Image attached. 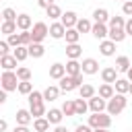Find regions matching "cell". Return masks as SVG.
<instances>
[{
	"label": "cell",
	"instance_id": "18",
	"mask_svg": "<svg viewBox=\"0 0 132 132\" xmlns=\"http://www.w3.org/2000/svg\"><path fill=\"white\" fill-rule=\"evenodd\" d=\"M14 118H16V124H21V126H27V124L33 120V116H31V109H19Z\"/></svg>",
	"mask_w": 132,
	"mask_h": 132
},
{
	"label": "cell",
	"instance_id": "4",
	"mask_svg": "<svg viewBox=\"0 0 132 132\" xmlns=\"http://www.w3.org/2000/svg\"><path fill=\"white\" fill-rule=\"evenodd\" d=\"M89 126L93 130L95 128H109L111 126V116L109 113H103V111L93 113V116H89Z\"/></svg>",
	"mask_w": 132,
	"mask_h": 132
},
{
	"label": "cell",
	"instance_id": "3",
	"mask_svg": "<svg viewBox=\"0 0 132 132\" xmlns=\"http://www.w3.org/2000/svg\"><path fill=\"white\" fill-rule=\"evenodd\" d=\"M82 87V74H78V76H70V74H66V76H62L60 78V89L62 91H74V89H80Z\"/></svg>",
	"mask_w": 132,
	"mask_h": 132
},
{
	"label": "cell",
	"instance_id": "45",
	"mask_svg": "<svg viewBox=\"0 0 132 132\" xmlns=\"http://www.w3.org/2000/svg\"><path fill=\"white\" fill-rule=\"evenodd\" d=\"M74 132H93V128H91L89 124H87V126H85V124H80V126H76V130H74Z\"/></svg>",
	"mask_w": 132,
	"mask_h": 132
},
{
	"label": "cell",
	"instance_id": "2",
	"mask_svg": "<svg viewBox=\"0 0 132 132\" xmlns=\"http://www.w3.org/2000/svg\"><path fill=\"white\" fill-rule=\"evenodd\" d=\"M0 82H2V89H4V91H16L21 80H19L16 72H12V70H4L2 76H0Z\"/></svg>",
	"mask_w": 132,
	"mask_h": 132
},
{
	"label": "cell",
	"instance_id": "11",
	"mask_svg": "<svg viewBox=\"0 0 132 132\" xmlns=\"http://www.w3.org/2000/svg\"><path fill=\"white\" fill-rule=\"evenodd\" d=\"M91 33H93V37H97V39H105V37L109 35V29L105 27V23H95L93 29H91Z\"/></svg>",
	"mask_w": 132,
	"mask_h": 132
},
{
	"label": "cell",
	"instance_id": "27",
	"mask_svg": "<svg viewBox=\"0 0 132 132\" xmlns=\"http://www.w3.org/2000/svg\"><path fill=\"white\" fill-rule=\"evenodd\" d=\"M99 95H101L103 99H111V97L116 95V89H113L109 82H103V85L99 87Z\"/></svg>",
	"mask_w": 132,
	"mask_h": 132
},
{
	"label": "cell",
	"instance_id": "12",
	"mask_svg": "<svg viewBox=\"0 0 132 132\" xmlns=\"http://www.w3.org/2000/svg\"><path fill=\"white\" fill-rule=\"evenodd\" d=\"M126 35H128V33H126L124 27H109V39H111V41L120 43V41H124Z\"/></svg>",
	"mask_w": 132,
	"mask_h": 132
},
{
	"label": "cell",
	"instance_id": "8",
	"mask_svg": "<svg viewBox=\"0 0 132 132\" xmlns=\"http://www.w3.org/2000/svg\"><path fill=\"white\" fill-rule=\"evenodd\" d=\"M80 66H82V74H97L99 72V62L95 58H85Z\"/></svg>",
	"mask_w": 132,
	"mask_h": 132
},
{
	"label": "cell",
	"instance_id": "54",
	"mask_svg": "<svg viewBox=\"0 0 132 132\" xmlns=\"http://www.w3.org/2000/svg\"><path fill=\"white\" fill-rule=\"evenodd\" d=\"M128 93H132V82H130V91H128Z\"/></svg>",
	"mask_w": 132,
	"mask_h": 132
},
{
	"label": "cell",
	"instance_id": "14",
	"mask_svg": "<svg viewBox=\"0 0 132 132\" xmlns=\"http://www.w3.org/2000/svg\"><path fill=\"white\" fill-rule=\"evenodd\" d=\"M50 35H52L54 39H62V37L66 35V27H64L62 23H52V25H50Z\"/></svg>",
	"mask_w": 132,
	"mask_h": 132
},
{
	"label": "cell",
	"instance_id": "26",
	"mask_svg": "<svg viewBox=\"0 0 132 132\" xmlns=\"http://www.w3.org/2000/svg\"><path fill=\"white\" fill-rule=\"evenodd\" d=\"M33 128H35V132H47L50 130V120L47 118H35Z\"/></svg>",
	"mask_w": 132,
	"mask_h": 132
},
{
	"label": "cell",
	"instance_id": "42",
	"mask_svg": "<svg viewBox=\"0 0 132 132\" xmlns=\"http://www.w3.org/2000/svg\"><path fill=\"white\" fill-rule=\"evenodd\" d=\"M6 41L10 43V47L21 45V33H12V35H8V39H6Z\"/></svg>",
	"mask_w": 132,
	"mask_h": 132
},
{
	"label": "cell",
	"instance_id": "9",
	"mask_svg": "<svg viewBox=\"0 0 132 132\" xmlns=\"http://www.w3.org/2000/svg\"><path fill=\"white\" fill-rule=\"evenodd\" d=\"M99 52L103 54V56H113L116 54V41H111V39H101V43H99Z\"/></svg>",
	"mask_w": 132,
	"mask_h": 132
},
{
	"label": "cell",
	"instance_id": "55",
	"mask_svg": "<svg viewBox=\"0 0 132 132\" xmlns=\"http://www.w3.org/2000/svg\"><path fill=\"white\" fill-rule=\"evenodd\" d=\"M124 2H126V0H124Z\"/></svg>",
	"mask_w": 132,
	"mask_h": 132
},
{
	"label": "cell",
	"instance_id": "48",
	"mask_svg": "<svg viewBox=\"0 0 132 132\" xmlns=\"http://www.w3.org/2000/svg\"><path fill=\"white\" fill-rule=\"evenodd\" d=\"M12 132H29V128H27V126H21V124H19V126H14V130H12Z\"/></svg>",
	"mask_w": 132,
	"mask_h": 132
},
{
	"label": "cell",
	"instance_id": "13",
	"mask_svg": "<svg viewBox=\"0 0 132 132\" xmlns=\"http://www.w3.org/2000/svg\"><path fill=\"white\" fill-rule=\"evenodd\" d=\"M50 76H52V78H56V80H60L62 76H66V66H64V64H60V62L52 64V66H50Z\"/></svg>",
	"mask_w": 132,
	"mask_h": 132
},
{
	"label": "cell",
	"instance_id": "41",
	"mask_svg": "<svg viewBox=\"0 0 132 132\" xmlns=\"http://www.w3.org/2000/svg\"><path fill=\"white\" fill-rule=\"evenodd\" d=\"M109 27H126L124 16H111L109 19Z\"/></svg>",
	"mask_w": 132,
	"mask_h": 132
},
{
	"label": "cell",
	"instance_id": "19",
	"mask_svg": "<svg viewBox=\"0 0 132 132\" xmlns=\"http://www.w3.org/2000/svg\"><path fill=\"white\" fill-rule=\"evenodd\" d=\"M130 58L128 56H118L116 58V68H118V72H128L130 70Z\"/></svg>",
	"mask_w": 132,
	"mask_h": 132
},
{
	"label": "cell",
	"instance_id": "25",
	"mask_svg": "<svg viewBox=\"0 0 132 132\" xmlns=\"http://www.w3.org/2000/svg\"><path fill=\"white\" fill-rule=\"evenodd\" d=\"M60 87H54V85H50L45 91H43V99L45 101H54V99H58V95H60Z\"/></svg>",
	"mask_w": 132,
	"mask_h": 132
},
{
	"label": "cell",
	"instance_id": "29",
	"mask_svg": "<svg viewBox=\"0 0 132 132\" xmlns=\"http://www.w3.org/2000/svg\"><path fill=\"white\" fill-rule=\"evenodd\" d=\"M66 43H78V39H80V33H78V29L76 27H72V29H66Z\"/></svg>",
	"mask_w": 132,
	"mask_h": 132
},
{
	"label": "cell",
	"instance_id": "33",
	"mask_svg": "<svg viewBox=\"0 0 132 132\" xmlns=\"http://www.w3.org/2000/svg\"><path fill=\"white\" fill-rule=\"evenodd\" d=\"M29 109H31V116H33V118H43V116H45V105H43V103H35V105H31Z\"/></svg>",
	"mask_w": 132,
	"mask_h": 132
},
{
	"label": "cell",
	"instance_id": "46",
	"mask_svg": "<svg viewBox=\"0 0 132 132\" xmlns=\"http://www.w3.org/2000/svg\"><path fill=\"white\" fill-rule=\"evenodd\" d=\"M52 4H54V0H37V6H41V8H47Z\"/></svg>",
	"mask_w": 132,
	"mask_h": 132
},
{
	"label": "cell",
	"instance_id": "49",
	"mask_svg": "<svg viewBox=\"0 0 132 132\" xmlns=\"http://www.w3.org/2000/svg\"><path fill=\"white\" fill-rule=\"evenodd\" d=\"M6 93H8V91L2 89V93H0V103H6Z\"/></svg>",
	"mask_w": 132,
	"mask_h": 132
},
{
	"label": "cell",
	"instance_id": "38",
	"mask_svg": "<svg viewBox=\"0 0 132 132\" xmlns=\"http://www.w3.org/2000/svg\"><path fill=\"white\" fill-rule=\"evenodd\" d=\"M16 76H19V80H31V70L27 66H21V68H16Z\"/></svg>",
	"mask_w": 132,
	"mask_h": 132
},
{
	"label": "cell",
	"instance_id": "24",
	"mask_svg": "<svg viewBox=\"0 0 132 132\" xmlns=\"http://www.w3.org/2000/svg\"><path fill=\"white\" fill-rule=\"evenodd\" d=\"M12 56H14L19 62L27 60V58H29V45H16V47H14V52H12Z\"/></svg>",
	"mask_w": 132,
	"mask_h": 132
},
{
	"label": "cell",
	"instance_id": "23",
	"mask_svg": "<svg viewBox=\"0 0 132 132\" xmlns=\"http://www.w3.org/2000/svg\"><path fill=\"white\" fill-rule=\"evenodd\" d=\"M93 19H95V23H107L111 16H109V12L105 8H95L93 10Z\"/></svg>",
	"mask_w": 132,
	"mask_h": 132
},
{
	"label": "cell",
	"instance_id": "34",
	"mask_svg": "<svg viewBox=\"0 0 132 132\" xmlns=\"http://www.w3.org/2000/svg\"><path fill=\"white\" fill-rule=\"evenodd\" d=\"M45 12H47V16H50V19H60V16H62V8H60L58 4L47 6V8H45Z\"/></svg>",
	"mask_w": 132,
	"mask_h": 132
},
{
	"label": "cell",
	"instance_id": "22",
	"mask_svg": "<svg viewBox=\"0 0 132 132\" xmlns=\"http://www.w3.org/2000/svg\"><path fill=\"white\" fill-rule=\"evenodd\" d=\"M45 118L50 120V124H56V126H58V124L62 122V118H64V111H62V109H50V111L45 113Z\"/></svg>",
	"mask_w": 132,
	"mask_h": 132
},
{
	"label": "cell",
	"instance_id": "53",
	"mask_svg": "<svg viewBox=\"0 0 132 132\" xmlns=\"http://www.w3.org/2000/svg\"><path fill=\"white\" fill-rule=\"evenodd\" d=\"M126 74H128V80H130V82H132V66H130V70H128V72H126Z\"/></svg>",
	"mask_w": 132,
	"mask_h": 132
},
{
	"label": "cell",
	"instance_id": "43",
	"mask_svg": "<svg viewBox=\"0 0 132 132\" xmlns=\"http://www.w3.org/2000/svg\"><path fill=\"white\" fill-rule=\"evenodd\" d=\"M122 12H124V14H128V16H132V0H126V2H124Z\"/></svg>",
	"mask_w": 132,
	"mask_h": 132
},
{
	"label": "cell",
	"instance_id": "6",
	"mask_svg": "<svg viewBox=\"0 0 132 132\" xmlns=\"http://www.w3.org/2000/svg\"><path fill=\"white\" fill-rule=\"evenodd\" d=\"M89 109H91L93 113H99V111L107 109V103H105V99H103L101 95H95V97L89 99Z\"/></svg>",
	"mask_w": 132,
	"mask_h": 132
},
{
	"label": "cell",
	"instance_id": "50",
	"mask_svg": "<svg viewBox=\"0 0 132 132\" xmlns=\"http://www.w3.org/2000/svg\"><path fill=\"white\" fill-rule=\"evenodd\" d=\"M6 128H8V124H6V120H2V122H0V132H4Z\"/></svg>",
	"mask_w": 132,
	"mask_h": 132
},
{
	"label": "cell",
	"instance_id": "30",
	"mask_svg": "<svg viewBox=\"0 0 132 132\" xmlns=\"http://www.w3.org/2000/svg\"><path fill=\"white\" fill-rule=\"evenodd\" d=\"M78 93H80V97H82V99H91V97H95V87H93V85H89V82H85V85L78 89Z\"/></svg>",
	"mask_w": 132,
	"mask_h": 132
},
{
	"label": "cell",
	"instance_id": "36",
	"mask_svg": "<svg viewBox=\"0 0 132 132\" xmlns=\"http://www.w3.org/2000/svg\"><path fill=\"white\" fill-rule=\"evenodd\" d=\"M62 111H64V116H76V105H74V101H64Z\"/></svg>",
	"mask_w": 132,
	"mask_h": 132
},
{
	"label": "cell",
	"instance_id": "47",
	"mask_svg": "<svg viewBox=\"0 0 132 132\" xmlns=\"http://www.w3.org/2000/svg\"><path fill=\"white\" fill-rule=\"evenodd\" d=\"M124 29H126V33H128V35H132V16L126 21V27H124Z\"/></svg>",
	"mask_w": 132,
	"mask_h": 132
},
{
	"label": "cell",
	"instance_id": "17",
	"mask_svg": "<svg viewBox=\"0 0 132 132\" xmlns=\"http://www.w3.org/2000/svg\"><path fill=\"white\" fill-rule=\"evenodd\" d=\"M66 74L78 76V74H82V66H80L76 60H68V62H66Z\"/></svg>",
	"mask_w": 132,
	"mask_h": 132
},
{
	"label": "cell",
	"instance_id": "20",
	"mask_svg": "<svg viewBox=\"0 0 132 132\" xmlns=\"http://www.w3.org/2000/svg\"><path fill=\"white\" fill-rule=\"evenodd\" d=\"M31 25H33V21H31L29 14H19V16H16V27H19L21 31H29Z\"/></svg>",
	"mask_w": 132,
	"mask_h": 132
},
{
	"label": "cell",
	"instance_id": "28",
	"mask_svg": "<svg viewBox=\"0 0 132 132\" xmlns=\"http://www.w3.org/2000/svg\"><path fill=\"white\" fill-rule=\"evenodd\" d=\"M16 21H4L2 23V27H0V31L4 33V35H12V33H16Z\"/></svg>",
	"mask_w": 132,
	"mask_h": 132
},
{
	"label": "cell",
	"instance_id": "37",
	"mask_svg": "<svg viewBox=\"0 0 132 132\" xmlns=\"http://www.w3.org/2000/svg\"><path fill=\"white\" fill-rule=\"evenodd\" d=\"M74 105H76V116H82V113H87V109H89V103L80 97V99H76L74 101Z\"/></svg>",
	"mask_w": 132,
	"mask_h": 132
},
{
	"label": "cell",
	"instance_id": "5",
	"mask_svg": "<svg viewBox=\"0 0 132 132\" xmlns=\"http://www.w3.org/2000/svg\"><path fill=\"white\" fill-rule=\"evenodd\" d=\"M47 35H50V29H47V25H45V23H41V21H39V23H35V25H33V29H31V37H33V41H35V43H41Z\"/></svg>",
	"mask_w": 132,
	"mask_h": 132
},
{
	"label": "cell",
	"instance_id": "10",
	"mask_svg": "<svg viewBox=\"0 0 132 132\" xmlns=\"http://www.w3.org/2000/svg\"><path fill=\"white\" fill-rule=\"evenodd\" d=\"M101 78H103V82H109V85H113V82L118 80V68H113V66H107V68H103V70H101Z\"/></svg>",
	"mask_w": 132,
	"mask_h": 132
},
{
	"label": "cell",
	"instance_id": "31",
	"mask_svg": "<svg viewBox=\"0 0 132 132\" xmlns=\"http://www.w3.org/2000/svg\"><path fill=\"white\" fill-rule=\"evenodd\" d=\"M113 85H116V93H122L124 95V93L130 91V80H126V78H118Z\"/></svg>",
	"mask_w": 132,
	"mask_h": 132
},
{
	"label": "cell",
	"instance_id": "15",
	"mask_svg": "<svg viewBox=\"0 0 132 132\" xmlns=\"http://www.w3.org/2000/svg\"><path fill=\"white\" fill-rule=\"evenodd\" d=\"M80 54H82V47H80L78 43H66V56H68L70 60H78Z\"/></svg>",
	"mask_w": 132,
	"mask_h": 132
},
{
	"label": "cell",
	"instance_id": "21",
	"mask_svg": "<svg viewBox=\"0 0 132 132\" xmlns=\"http://www.w3.org/2000/svg\"><path fill=\"white\" fill-rule=\"evenodd\" d=\"M43 54H45L43 43H35V41H31V43H29V56H33V58H41Z\"/></svg>",
	"mask_w": 132,
	"mask_h": 132
},
{
	"label": "cell",
	"instance_id": "39",
	"mask_svg": "<svg viewBox=\"0 0 132 132\" xmlns=\"http://www.w3.org/2000/svg\"><path fill=\"white\" fill-rule=\"evenodd\" d=\"M35 103H43V93L33 91V93L29 95V105H35Z\"/></svg>",
	"mask_w": 132,
	"mask_h": 132
},
{
	"label": "cell",
	"instance_id": "7",
	"mask_svg": "<svg viewBox=\"0 0 132 132\" xmlns=\"http://www.w3.org/2000/svg\"><path fill=\"white\" fill-rule=\"evenodd\" d=\"M60 23H62L66 29H72V27H76V23H78V16H76V12H72V10H66V12H62V16H60Z\"/></svg>",
	"mask_w": 132,
	"mask_h": 132
},
{
	"label": "cell",
	"instance_id": "52",
	"mask_svg": "<svg viewBox=\"0 0 132 132\" xmlns=\"http://www.w3.org/2000/svg\"><path fill=\"white\" fill-rule=\"evenodd\" d=\"M93 132H109V128H95Z\"/></svg>",
	"mask_w": 132,
	"mask_h": 132
},
{
	"label": "cell",
	"instance_id": "16",
	"mask_svg": "<svg viewBox=\"0 0 132 132\" xmlns=\"http://www.w3.org/2000/svg\"><path fill=\"white\" fill-rule=\"evenodd\" d=\"M16 62H19V60H16L14 56H10V54H6V56L0 58V66H2L4 70H14V68H16Z\"/></svg>",
	"mask_w": 132,
	"mask_h": 132
},
{
	"label": "cell",
	"instance_id": "1",
	"mask_svg": "<svg viewBox=\"0 0 132 132\" xmlns=\"http://www.w3.org/2000/svg\"><path fill=\"white\" fill-rule=\"evenodd\" d=\"M126 103H128V99H126L122 93H116V95L107 101V113H109V116H118V113H122L124 107H126Z\"/></svg>",
	"mask_w": 132,
	"mask_h": 132
},
{
	"label": "cell",
	"instance_id": "35",
	"mask_svg": "<svg viewBox=\"0 0 132 132\" xmlns=\"http://www.w3.org/2000/svg\"><path fill=\"white\" fill-rule=\"evenodd\" d=\"M16 91H19L21 95H31V93H33V85H31L29 80H21V82H19V89H16Z\"/></svg>",
	"mask_w": 132,
	"mask_h": 132
},
{
	"label": "cell",
	"instance_id": "44",
	"mask_svg": "<svg viewBox=\"0 0 132 132\" xmlns=\"http://www.w3.org/2000/svg\"><path fill=\"white\" fill-rule=\"evenodd\" d=\"M8 50H10V43L8 41H0V56H6Z\"/></svg>",
	"mask_w": 132,
	"mask_h": 132
},
{
	"label": "cell",
	"instance_id": "51",
	"mask_svg": "<svg viewBox=\"0 0 132 132\" xmlns=\"http://www.w3.org/2000/svg\"><path fill=\"white\" fill-rule=\"evenodd\" d=\"M54 132H68V130H66V128H64V126H60V124H58V126H56V130H54Z\"/></svg>",
	"mask_w": 132,
	"mask_h": 132
},
{
	"label": "cell",
	"instance_id": "32",
	"mask_svg": "<svg viewBox=\"0 0 132 132\" xmlns=\"http://www.w3.org/2000/svg\"><path fill=\"white\" fill-rule=\"evenodd\" d=\"M76 29H78V33H91L93 25H91V21H87V19H78Z\"/></svg>",
	"mask_w": 132,
	"mask_h": 132
},
{
	"label": "cell",
	"instance_id": "40",
	"mask_svg": "<svg viewBox=\"0 0 132 132\" xmlns=\"http://www.w3.org/2000/svg\"><path fill=\"white\" fill-rule=\"evenodd\" d=\"M16 16H19V14H16L12 8H4V10H2V19H4V21H16Z\"/></svg>",
	"mask_w": 132,
	"mask_h": 132
}]
</instances>
